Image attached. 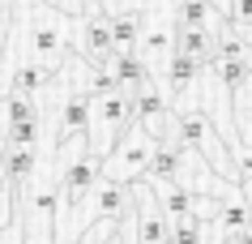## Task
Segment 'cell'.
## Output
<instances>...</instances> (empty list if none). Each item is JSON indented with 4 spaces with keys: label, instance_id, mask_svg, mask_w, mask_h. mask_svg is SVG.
<instances>
[{
    "label": "cell",
    "instance_id": "cell-15",
    "mask_svg": "<svg viewBox=\"0 0 252 244\" xmlns=\"http://www.w3.org/2000/svg\"><path fill=\"white\" fill-rule=\"evenodd\" d=\"M171 244H210L205 240V223H197V218L171 223Z\"/></svg>",
    "mask_w": 252,
    "mask_h": 244
},
{
    "label": "cell",
    "instance_id": "cell-19",
    "mask_svg": "<svg viewBox=\"0 0 252 244\" xmlns=\"http://www.w3.org/2000/svg\"><path fill=\"white\" fill-rule=\"evenodd\" d=\"M43 4H52V9H60L64 17H81V13H86V0H43Z\"/></svg>",
    "mask_w": 252,
    "mask_h": 244
},
{
    "label": "cell",
    "instance_id": "cell-23",
    "mask_svg": "<svg viewBox=\"0 0 252 244\" xmlns=\"http://www.w3.org/2000/svg\"><path fill=\"white\" fill-rule=\"evenodd\" d=\"M0 133H4V107H0Z\"/></svg>",
    "mask_w": 252,
    "mask_h": 244
},
{
    "label": "cell",
    "instance_id": "cell-2",
    "mask_svg": "<svg viewBox=\"0 0 252 244\" xmlns=\"http://www.w3.org/2000/svg\"><path fill=\"white\" fill-rule=\"evenodd\" d=\"M137 124V111H133V99L111 90V95H90V129H86V150L94 159H103L107 150L120 141V133Z\"/></svg>",
    "mask_w": 252,
    "mask_h": 244
},
{
    "label": "cell",
    "instance_id": "cell-4",
    "mask_svg": "<svg viewBox=\"0 0 252 244\" xmlns=\"http://www.w3.org/2000/svg\"><path fill=\"white\" fill-rule=\"evenodd\" d=\"M73 35H77V56L86 65H107L116 47H111V13L103 9H86L81 17H73Z\"/></svg>",
    "mask_w": 252,
    "mask_h": 244
},
{
    "label": "cell",
    "instance_id": "cell-21",
    "mask_svg": "<svg viewBox=\"0 0 252 244\" xmlns=\"http://www.w3.org/2000/svg\"><path fill=\"white\" fill-rule=\"evenodd\" d=\"M239 197H244V202L252 206V176H244V180H239Z\"/></svg>",
    "mask_w": 252,
    "mask_h": 244
},
{
    "label": "cell",
    "instance_id": "cell-14",
    "mask_svg": "<svg viewBox=\"0 0 252 244\" xmlns=\"http://www.w3.org/2000/svg\"><path fill=\"white\" fill-rule=\"evenodd\" d=\"M0 141L4 146H43V116L39 120H22V124H4Z\"/></svg>",
    "mask_w": 252,
    "mask_h": 244
},
{
    "label": "cell",
    "instance_id": "cell-22",
    "mask_svg": "<svg viewBox=\"0 0 252 244\" xmlns=\"http://www.w3.org/2000/svg\"><path fill=\"white\" fill-rule=\"evenodd\" d=\"M231 30H235V26H231ZM239 39L248 43V52H252V22H248V26H239Z\"/></svg>",
    "mask_w": 252,
    "mask_h": 244
},
{
    "label": "cell",
    "instance_id": "cell-20",
    "mask_svg": "<svg viewBox=\"0 0 252 244\" xmlns=\"http://www.w3.org/2000/svg\"><path fill=\"white\" fill-rule=\"evenodd\" d=\"M205 4H210L214 13H218V17H222V22H226V9H231V0H205Z\"/></svg>",
    "mask_w": 252,
    "mask_h": 244
},
{
    "label": "cell",
    "instance_id": "cell-7",
    "mask_svg": "<svg viewBox=\"0 0 252 244\" xmlns=\"http://www.w3.org/2000/svg\"><path fill=\"white\" fill-rule=\"evenodd\" d=\"M150 193H154V202H158L162 218L167 223H180V218H192V193L184 184H175V180H146Z\"/></svg>",
    "mask_w": 252,
    "mask_h": 244
},
{
    "label": "cell",
    "instance_id": "cell-3",
    "mask_svg": "<svg viewBox=\"0 0 252 244\" xmlns=\"http://www.w3.org/2000/svg\"><path fill=\"white\" fill-rule=\"evenodd\" d=\"M150 154H154V137H150L141 124H128V129L120 133V141L98 159V176L120 180V184H133V180L146 176Z\"/></svg>",
    "mask_w": 252,
    "mask_h": 244
},
{
    "label": "cell",
    "instance_id": "cell-16",
    "mask_svg": "<svg viewBox=\"0 0 252 244\" xmlns=\"http://www.w3.org/2000/svg\"><path fill=\"white\" fill-rule=\"evenodd\" d=\"M13 206H17V189L9 180V172H4V163H0V227L13 223Z\"/></svg>",
    "mask_w": 252,
    "mask_h": 244
},
{
    "label": "cell",
    "instance_id": "cell-11",
    "mask_svg": "<svg viewBox=\"0 0 252 244\" xmlns=\"http://www.w3.org/2000/svg\"><path fill=\"white\" fill-rule=\"evenodd\" d=\"M231 124H235V146H252V73L231 90Z\"/></svg>",
    "mask_w": 252,
    "mask_h": 244
},
{
    "label": "cell",
    "instance_id": "cell-1",
    "mask_svg": "<svg viewBox=\"0 0 252 244\" xmlns=\"http://www.w3.org/2000/svg\"><path fill=\"white\" fill-rule=\"evenodd\" d=\"M73 17H64L60 9L43 4V0H13V26H9V43L13 56H0V73L9 77L17 65H52L64 69V60L73 56ZM4 90V86H0Z\"/></svg>",
    "mask_w": 252,
    "mask_h": 244
},
{
    "label": "cell",
    "instance_id": "cell-10",
    "mask_svg": "<svg viewBox=\"0 0 252 244\" xmlns=\"http://www.w3.org/2000/svg\"><path fill=\"white\" fill-rule=\"evenodd\" d=\"M197 73H201L197 60H188V56H180V52L167 56V65H162V77H167V90H171V107H180V103L188 99V90H192Z\"/></svg>",
    "mask_w": 252,
    "mask_h": 244
},
{
    "label": "cell",
    "instance_id": "cell-6",
    "mask_svg": "<svg viewBox=\"0 0 252 244\" xmlns=\"http://www.w3.org/2000/svg\"><path fill=\"white\" fill-rule=\"evenodd\" d=\"M111 73H116V86H120V95H128L137 99L146 86H154V69L141 60V56H111Z\"/></svg>",
    "mask_w": 252,
    "mask_h": 244
},
{
    "label": "cell",
    "instance_id": "cell-12",
    "mask_svg": "<svg viewBox=\"0 0 252 244\" xmlns=\"http://www.w3.org/2000/svg\"><path fill=\"white\" fill-rule=\"evenodd\" d=\"M214 35H218V30H180L175 26V47L171 52L188 56V60H197V65L205 69V65H214Z\"/></svg>",
    "mask_w": 252,
    "mask_h": 244
},
{
    "label": "cell",
    "instance_id": "cell-13",
    "mask_svg": "<svg viewBox=\"0 0 252 244\" xmlns=\"http://www.w3.org/2000/svg\"><path fill=\"white\" fill-rule=\"evenodd\" d=\"M175 26L180 30H218L226 26L205 0H175Z\"/></svg>",
    "mask_w": 252,
    "mask_h": 244
},
{
    "label": "cell",
    "instance_id": "cell-9",
    "mask_svg": "<svg viewBox=\"0 0 252 244\" xmlns=\"http://www.w3.org/2000/svg\"><path fill=\"white\" fill-rule=\"evenodd\" d=\"M141 22H146V9H116L111 13V47H116V56H137Z\"/></svg>",
    "mask_w": 252,
    "mask_h": 244
},
{
    "label": "cell",
    "instance_id": "cell-8",
    "mask_svg": "<svg viewBox=\"0 0 252 244\" xmlns=\"http://www.w3.org/2000/svg\"><path fill=\"white\" fill-rule=\"evenodd\" d=\"M39 146H4L0 141V163H4V172H9V180H13V189L22 193L34 180V172H39Z\"/></svg>",
    "mask_w": 252,
    "mask_h": 244
},
{
    "label": "cell",
    "instance_id": "cell-17",
    "mask_svg": "<svg viewBox=\"0 0 252 244\" xmlns=\"http://www.w3.org/2000/svg\"><path fill=\"white\" fill-rule=\"evenodd\" d=\"M252 22V0H231V9H226V26H248Z\"/></svg>",
    "mask_w": 252,
    "mask_h": 244
},
{
    "label": "cell",
    "instance_id": "cell-18",
    "mask_svg": "<svg viewBox=\"0 0 252 244\" xmlns=\"http://www.w3.org/2000/svg\"><path fill=\"white\" fill-rule=\"evenodd\" d=\"M9 26H13V0H0V52L9 43Z\"/></svg>",
    "mask_w": 252,
    "mask_h": 244
},
{
    "label": "cell",
    "instance_id": "cell-5",
    "mask_svg": "<svg viewBox=\"0 0 252 244\" xmlns=\"http://www.w3.org/2000/svg\"><path fill=\"white\" fill-rule=\"evenodd\" d=\"M133 214H137V244H171V223L162 218L146 180H133Z\"/></svg>",
    "mask_w": 252,
    "mask_h": 244
}]
</instances>
